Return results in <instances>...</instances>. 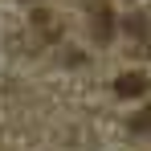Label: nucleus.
Returning a JSON list of instances; mask_svg holds the SVG:
<instances>
[{
    "instance_id": "nucleus-4",
    "label": "nucleus",
    "mask_w": 151,
    "mask_h": 151,
    "mask_svg": "<svg viewBox=\"0 0 151 151\" xmlns=\"http://www.w3.org/2000/svg\"><path fill=\"white\" fill-rule=\"evenodd\" d=\"M131 127H135V131H151V110H143V114H139Z\"/></svg>"
},
{
    "instance_id": "nucleus-3",
    "label": "nucleus",
    "mask_w": 151,
    "mask_h": 151,
    "mask_svg": "<svg viewBox=\"0 0 151 151\" xmlns=\"http://www.w3.org/2000/svg\"><path fill=\"white\" fill-rule=\"evenodd\" d=\"M127 29H131L135 37H147V25H143V17H131V21H127Z\"/></svg>"
},
{
    "instance_id": "nucleus-2",
    "label": "nucleus",
    "mask_w": 151,
    "mask_h": 151,
    "mask_svg": "<svg viewBox=\"0 0 151 151\" xmlns=\"http://www.w3.org/2000/svg\"><path fill=\"white\" fill-rule=\"evenodd\" d=\"M114 94H119V98H139V94H147V78L143 74H123L114 82Z\"/></svg>"
},
{
    "instance_id": "nucleus-1",
    "label": "nucleus",
    "mask_w": 151,
    "mask_h": 151,
    "mask_svg": "<svg viewBox=\"0 0 151 151\" xmlns=\"http://www.w3.org/2000/svg\"><path fill=\"white\" fill-rule=\"evenodd\" d=\"M110 33H114L110 8H106V4H90V37H94V41H110Z\"/></svg>"
}]
</instances>
